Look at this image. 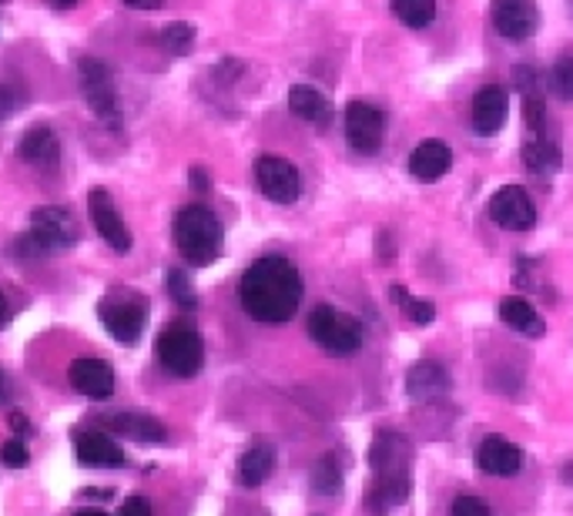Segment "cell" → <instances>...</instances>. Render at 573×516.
<instances>
[{
	"mask_svg": "<svg viewBox=\"0 0 573 516\" xmlns=\"http://www.w3.org/2000/svg\"><path fill=\"white\" fill-rule=\"evenodd\" d=\"M238 298L242 308L266 326H282L289 322L299 305H302V279L299 269L282 255H266L252 262L238 282Z\"/></svg>",
	"mask_w": 573,
	"mask_h": 516,
	"instance_id": "cell-1",
	"label": "cell"
},
{
	"mask_svg": "<svg viewBox=\"0 0 573 516\" xmlns=\"http://www.w3.org/2000/svg\"><path fill=\"white\" fill-rule=\"evenodd\" d=\"M370 467H373V480L366 490V509L376 516H386L409 500V486H412L409 483V467H412L409 439L393 430L376 433L373 449H370Z\"/></svg>",
	"mask_w": 573,
	"mask_h": 516,
	"instance_id": "cell-2",
	"label": "cell"
},
{
	"mask_svg": "<svg viewBox=\"0 0 573 516\" xmlns=\"http://www.w3.org/2000/svg\"><path fill=\"white\" fill-rule=\"evenodd\" d=\"M222 222L204 204H185L175 215V245L185 255V262L204 269L222 255Z\"/></svg>",
	"mask_w": 573,
	"mask_h": 516,
	"instance_id": "cell-3",
	"label": "cell"
},
{
	"mask_svg": "<svg viewBox=\"0 0 573 516\" xmlns=\"http://www.w3.org/2000/svg\"><path fill=\"white\" fill-rule=\"evenodd\" d=\"M154 355L168 376L175 379H191L201 373L204 363V342L198 336V329L185 326V322H172L162 329L159 342H154Z\"/></svg>",
	"mask_w": 573,
	"mask_h": 516,
	"instance_id": "cell-4",
	"label": "cell"
},
{
	"mask_svg": "<svg viewBox=\"0 0 573 516\" xmlns=\"http://www.w3.org/2000/svg\"><path fill=\"white\" fill-rule=\"evenodd\" d=\"M78 78H81V91L87 108L94 112V118L108 128H121V101H118V87H115V74L112 68L97 61V58H81L78 61Z\"/></svg>",
	"mask_w": 573,
	"mask_h": 516,
	"instance_id": "cell-5",
	"label": "cell"
},
{
	"mask_svg": "<svg viewBox=\"0 0 573 516\" xmlns=\"http://www.w3.org/2000/svg\"><path fill=\"white\" fill-rule=\"evenodd\" d=\"M97 316H101V326L108 329L118 342L125 345H135L148 326V298L138 295V292H112L104 295L101 305H97Z\"/></svg>",
	"mask_w": 573,
	"mask_h": 516,
	"instance_id": "cell-6",
	"label": "cell"
},
{
	"mask_svg": "<svg viewBox=\"0 0 573 516\" xmlns=\"http://www.w3.org/2000/svg\"><path fill=\"white\" fill-rule=\"evenodd\" d=\"M308 336L332 355H352L362 345V329L352 316L339 313L332 305H316L308 313Z\"/></svg>",
	"mask_w": 573,
	"mask_h": 516,
	"instance_id": "cell-7",
	"label": "cell"
},
{
	"mask_svg": "<svg viewBox=\"0 0 573 516\" xmlns=\"http://www.w3.org/2000/svg\"><path fill=\"white\" fill-rule=\"evenodd\" d=\"M383 134H386V118L379 108L366 105V101H352L346 108V138L349 148L355 154H376L383 148Z\"/></svg>",
	"mask_w": 573,
	"mask_h": 516,
	"instance_id": "cell-8",
	"label": "cell"
},
{
	"mask_svg": "<svg viewBox=\"0 0 573 516\" xmlns=\"http://www.w3.org/2000/svg\"><path fill=\"white\" fill-rule=\"evenodd\" d=\"M31 238L40 245V251H65L78 242V222L71 212L58 209V204H44L31 215Z\"/></svg>",
	"mask_w": 573,
	"mask_h": 516,
	"instance_id": "cell-9",
	"label": "cell"
},
{
	"mask_svg": "<svg viewBox=\"0 0 573 516\" xmlns=\"http://www.w3.org/2000/svg\"><path fill=\"white\" fill-rule=\"evenodd\" d=\"M255 181L262 188V195L276 204H292L302 191L295 165L279 159V154H262V159L255 162Z\"/></svg>",
	"mask_w": 573,
	"mask_h": 516,
	"instance_id": "cell-10",
	"label": "cell"
},
{
	"mask_svg": "<svg viewBox=\"0 0 573 516\" xmlns=\"http://www.w3.org/2000/svg\"><path fill=\"white\" fill-rule=\"evenodd\" d=\"M490 219L506 228V232H527L537 225V209L527 195V188L519 185H503L493 198H490Z\"/></svg>",
	"mask_w": 573,
	"mask_h": 516,
	"instance_id": "cell-11",
	"label": "cell"
},
{
	"mask_svg": "<svg viewBox=\"0 0 573 516\" xmlns=\"http://www.w3.org/2000/svg\"><path fill=\"white\" fill-rule=\"evenodd\" d=\"M87 215H91V225L97 228V235L108 242L115 251H128L131 248V232L121 219V212L115 209L112 195L104 188H91L87 195Z\"/></svg>",
	"mask_w": 573,
	"mask_h": 516,
	"instance_id": "cell-12",
	"label": "cell"
},
{
	"mask_svg": "<svg viewBox=\"0 0 573 516\" xmlns=\"http://www.w3.org/2000/svg\"><path fill=\"white\" fill-rule=\"evenodd\" d=\"M493 27L506 40H527L540 27V11L534 0H493Z\"/></svg>",
	"mask_w": 573,
	"mask_h": 516,
	"instance_id": "cell-13",
	"label": "cell"
},
{
	"mask_svg": "<svg viewBox=\"0 0 573 516\" xmlns=\"http://www.w3.org/2000/svg\"><path fill=\"white\" fill-rule=\"evenodd\" d=\"M510 118V94L500 84H487L473 94V131L493 138Z\"/></svg>",
	"mask_w": 573,
	"mask_h": 516,
	"instance_id": "cell-14",
	"label": "cell"
},
{
	"mask_svg": "<svg viewBox=\"0 0 573 516\" xmlns=\"http://www.w3.org/2000/svg\"><path fill=\"white\" fill-rule=\"evenodd\" d=\"M477 467L487 473V477H516L524 470V453L519 446H513L506 436H487L477 449Z\"/></svg>",
	"mask_w": 573,
	"mask_h": 516,
	"instance_id": "cell-15",
	"label": "cell"
},
{
	"mask_svg": "<svg viewBox=\"0 0 573 516\" xmlns=\"http://www.w3.org/2000/svg\"><path fill=\"white\" fill-rule=\"evenodd\" d=\"M449 165H453L449 144L440 141V138H426V141H420V144L412 148L409 175H412L416 181H423V185H433V181H440V178L449 172Z\"/></svg>",
	"mask_w": 573,
	"mask_h": 516,
	"instance_id": "cell-16",
	"label": "cell"
},
{
	"mask_svg": "<svg viewBox=\"0 0 573 516\" xmlns=\"http://www.w3.org/2000/svg\"><path fill=\"white\" fill-rule=\"evenodd\" d=\"M68 379L87 399H108L115 392V370L104 359H74Z\"/></svg>",
	"mask_w": 573,
	"mask_h": 516,
	"instance_id": "cell-17",
	"label": "cell"
},
{
	"mask_svg": "<svg viewBox=\"0 0 573 516\" xmlns=\"http://www.w3.org/2000/svg\"><path fill=\"white\" fill-rule=\"evenodd\" d=\"M449 373L440 366V363H416L409 373H406V392L409 399L416 402H433V399H443L449 392Z\"/></svg>",
	"mask_w": 573,
	"mask_h": 516,
	"instance_id": "cell-18",
	"label": "cell"
},
{
	"mask_svg": "<svg viewBox=\"0 0 573 516\" xmlns=\"http://www.w3.org/2000/svg\"><path fill=\"white\" fill-rule=\"evenodd\" d=\"M74 453L81 462L87 467H121L125 462V449L108 436V433H97V430H84L74 436Z\"/></svg>",
	"mask_w": 573,
	"mask_h": 516,
	"instance_id": "cell-19",
	"label": "cell"
},
{
	"mask_svg": "<svg viewBox=\"0 0 573 516\" xmlns=\"http://www.w3.org/2000/svg\"><path fill=\"white\" fill-rule=\"evenodd\" d=\"M289 112L308 125H316V128H326L329 118H332V105H329V97L319 91V87H312V84H295L289 91Z\"/></svg>",
	"mask_w": 573,
	"mask_h": 516,
	"instance_id": "cell-20",
	"label": "cell"
},
{
	"mask_svg": "<svg viewBox=\"0 0 573 516\" xmlns=\"http://www.w3.org/2000/svg\"><path fill=\"white\" fill-rule=\"evenodd\" d=\"M17 159L37 168H50L61 159V141L50 128H31L21 141H17Z\"/></svg>",
	"mask_w": 573,
	"mask_h": 516,
	"instance_id": "cell-21",
	"label": "cell"
},
{
	"mask_svg": "<svg viewBox=\"0 0 573 516\" xmlns=\"http://www.w3.org/2000/svg\"><path fill=\"white\" fill-rule=\"evenodd\" d=\"M108 426L121 436L144 443V446H159L168 439V430L154 417H148V412H115V417H108Z\"/></svg>",
	"mask_w": 573,
	"mask_h": 516,
	"instance_id": "cell-22",
	"label": "cell"
},
{
	"mask_svg": "<svg viewBox=\"0 0 573 516\" xmlns=\"http://www.w3.org/2000/svg\"><path fill=\"white\" fill-rule=\"evenodd\" d=\"M500 319L519 336H543V329H547L543 319L537 316V308L524 295H506L500 302Z\"/></svg>",
	"mask_w": 573,
	"mask_h": 516,
	"instance_id": "cell-23",
	"label": "cell"
},
{
	"mask_svg": "<svg viewBox=\"0 0 573 516\" xmlns=\"http://www.w3.org/2000/svg\"><path fill=\"white\" fill-rule=\"evenodd\" d=\"M524 162L540 178L543 175H553L560 168V144H557V138L550 131H543V134H534L530 131V138L524 144Z\"/></svg>",
	"mask_w": 573,
	"mask_h": 516,
	"instance_id": "cell-24",
	"label": "cell"
},
{
	"mask_svg": "<svg viewBox=\"0 0 573 516\" xmlns=\"http://www.w3.org/2000/svg\"><path fill=\"white\" fill-rule=\"evenodd\" d=\"M272 467H276L272 449L269 446H252L238 459V480H242V486H262L272 477Z\"/></svg>",
	"mask_w": 573,
	"mask_h": 516,
	"instance_id": "cell-25",
	"label": "cell"
},
{
	"mask_svg": "<svg viewBox=\"0 0 573 516\" xmlns=\"http://www.w3.org/2000/svg\"><path fill=\"white\" fill-rule=\"evenodd\" d=\"M393 14L412 27V31H420V27H430L433 17H436V0H393Z\"/></svg>",
	"mask_w": 573,
	"mask_h": 516,
	"instance_id": "cell-26",
	"label": "cell"
},
{
	"mask_svg": "<svg viewBox=\"0 0 573 516\" xmlns=\"http://www.w3.org/2000/svg\"><path fill=\"white\" fill-rule=\"evenodd\" d=\"M393 298L402 305V316H406L409 322H416V326H430V322L436 319V302L416 298V295H409L402 285H393Z\"/></svg>",
	"mask_w": 573,
	"mask_h": 516,
	"instance_id": "cell-27",
	"label": "cell"
},
{
	"mask_svg": "<svg viewBox=\"0 0 573 516\" xmlns=\"http://www.w3.org/2000/svg\"><path fill=\"white\" fill-rule=\"evenodd\" d=\"M159 44L168 50L172 58H185V55H191V47H195V27L185 24V21H175L159 34Z\"/></svg>",
	"mask_w": 573,
	"mask_h": 516,
	"instance_id": "cell-28",
	"label": "cell"
},
{
	"mask_svg": "<svg viewBox=\"0 0 573 516\" xmlns=\"http://www.w3.org/2000/svg\"><path fill=\"white\" fill-rule=\"evenodd\" d=\"M339 483H342V473H339L336 456H323L319 467H316V473H312V486H316L319 493H336Z\"/></svg>",
	"mask_w": 573,
	"mask_h": 516,
	"instance_id": "cell-29",
	"label": "cell"
},
{
	"mask_svg": "<svg viewBox=\"0 0 573 516\" xmlns=\"http://www.w3.org/2000/svg\"><path fill=\"white\" fill-rule=\"evenodd\" d=\"M168 292H172L175 305H182V308H195L198 305V295H195V289H191V282H188V275L182 269L168 272Z\"/></svg>",
	"mask_w": 573,
	"mask_h": 516,
	"instance_id": "cell-30",
	"label": "cell"
},
{
	"mask_svg": "<svg viewBox=\"0 0 573 516\" xmlns=\"http://www.w3.org/2000/svg\"><path fill=\"white\" fill-rule=\"evenodd\" d=\"M449 516H493V513H490V506H487L480 496H473V493H459V496L453 500Z\"/></svg>",
	"mask_w": 573,
	"mask_h": 516,
	"instance_id": "cell-31",
	"label": "cell"
},
{
	"mask_svg": "<svg viewBox=\"0 0 573 516\" xmlns=\"http://www.w3.org/2000/svg\"><path fill=\"white\" fill-rule=\"evenodd\" d=\"M553 87L563 101H573V58H560L553 68Z\"/></svg>",
	"mask_w": 573,
	"mask_h": 516,
	"instance_id": "cell-32",
	"label": "cell"
},
{
	"mask_svg": "<svg viewBox=\"0 0 573 516\" xmlns=\"http://www.w3.org/2000/svg\"><path fill=\"white\" fill-rule=\"evenodd\" d=\"M0 459H4L8 467H24V462L31 459V449L21 436H14L11 443H4V449H0Z\"/></svg>",
	"mask_w": 573,
	"mask_h": 516,
	"instance_id": "cell-33",
	"label": "cell"
},
{
	"mask_svg": "<svg viewBox=\"0 0 573 516\" xmlns=\"http://www.w3.org/2000/svg\"><path fill=\"white\" fill-rule=\"evenodd\" d=\"M21 105H24V94H21L17 87H11V84L0 87V125H4Z\"/></svg>",
	"mask_w": 573,
	"mask_h": 516,
	"instance_id": "cell-34",
	"label": "cell"
},
{
	"mask_svg": "<svg viewBox=\"0 0 573 516\" xmlns=\"http://www.w3.org/2000/svg\"><path fill=\"white\" fill-rule=\"evenodd\" d=\"M118 516H154V513H151V503L144 496H128Z\"/></svg>",
	"mask_w": 573,
	"mask_h": 516,
	"instance_id": "cell-35",
	"label": "cell"
},
{
	"mask_svg": "<svg viewBox=\"0 0 573 516\" xmlns=\"http://www.w3.org/2000/svg\"><path fill=\"white\" fill-rule=\"evenodd\" d=\"M125 8H138V11H159L162 0H121Z\"/></svg>",
	"mask_w": 573,
	"mask_h": 516,
	"instance_id": "cell-36",
	"label": "cell"
},
{
	"mask_svg": "<svg viewBox=\"0 0 573 516\" xmlns=\"http://www.w3.org/2000/svg\"><path fill=\"white\" fill-rule=\"evenodd\" d=\"M11 430L21 436V433H31V423H27V417L24 412H11Z\"/></svg>",
	"mask_w": 573,
	"mask_h": 516,
	"instance_id": "cell-37",
	"label": "cell"
},
{
	"mask_svg": "<svg viewBox=\"0 0 573 516\" xmlns=\"http://www.w3.org/2000/svg\"><path fill=\"white\" fill-rule=\"evenodd\" d=\"M4 402H11V379H8V373L0 370V406Z\"/></svg>",
	"mask_w": 573,
	"mask_h": 516,
	"instance_id": "cell-38",
	"label": "cell"
},
{
	"mask_svg": "<svg viewBox=\"0 0 573 516\" xmlns=\"http://www.w3.org/2000/svg\"><path fill=\"white\" fill-rule=\"evenodd\" d=\"M191 188H195V191H208V175H204L201 168L191 172Z\"/></svg>",
	"mask_w": 573,
	"mask_h": 516,
	"instance_id": "cell-39",
	"label": "cell"
},
{
	"mask_svg": "<svg viewBox=\"0 0 573 516\" xmlns=\"http://www.w3.org/2000/svg\"><path fill=\"white\" fill-rule=\"evenodd\" d=\"M8 322H11V305H8L4 292H0V329H4Z\"/></svg>",
	"mask_w": 573,
	"mask_h": 516,
	"instance_id": "cell-40",
	"label": "cell"
},
{
	"mask_svg": "<svg viewBox=\"0 0 573 516\" xmlns=\"http://www.w3.org/2000/svg\"><path fill=\"white\" fill-rule=\"evenodd\" d=\"M84 496L87 500H112V490H104V493L101 490H84Z\"/></svg>",
	"mask_w": 573,
	"mask_h": 516,
	"instance_id": "cell-41",
	"label": "cell"
},
{
	"mask_svg": "<svg viewBox=\"0 0 573 516\" xmlns=\"http://www.w3.org/2000/svg\"><path fill=\"white\" fill-rule=\"evenodd\" d=\"M47 4H50V8H61V11H65V8H74L78 0H47Z\"/></svg>",
	"mask_w": 573,
	"mask_h": 516,
	"instance_id": "cell-42",
	"label": "cell"
},
{
	"mask_svg": "<svg viewBox=\"0 0 573 516\" xmlns=\"http://www.w3.org/2000/svg\"><path fill=\"white\" fill-rule=\"evenodd\" d=\"M74 516H108L104 509H81V513H74Z\"/></svg>",
	"mask_w": 573,
	"mask_h": 516,
	"instance_id": "cell-43",
	"label": "cell"
},
{
	"mask_svg": "<svg viewBox=\"0 0 573 516\" xmlns=\"http://www.w3.org/2000/svg\"><path fill=\"white\" fill-rule=\"evenodd\" d=\"M566 8H570V14H573V0H566Z\"/></svg>",
	"mask_w": 573,
	"mask_h": 516,
	"instance_id": "cell-44",
	"label": "cell"
},
{
	"mask_svg": "<svg viewBox=\"0 0 573 516\" xmlns=\"http://www.w3.org/2000/svg\"><path fill=\"white\" fill-rule=\"evenodd\" d=\"M0 4H8V0H0Z\"/></svg>",
	"mask_w": 573,
	"mask_h": 516,
	"instance_id": "cell-45",
	"label": "cell"
}]
</instances>
